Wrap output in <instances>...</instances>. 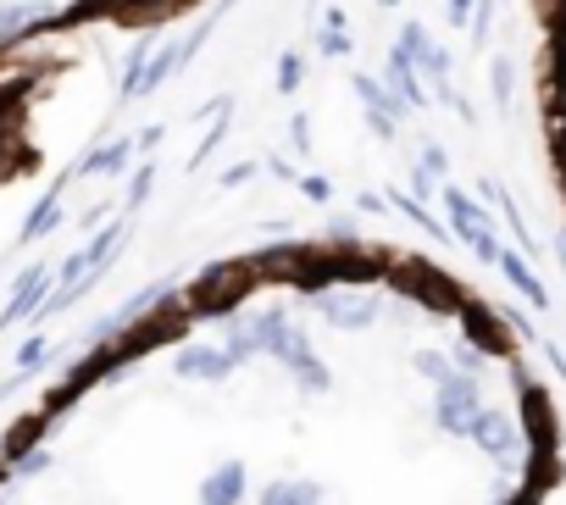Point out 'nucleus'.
Masks as SVG:
<instances>
[{
    "mask_svg": "<svg viewBox=\"0 0 566 505\" xmlns=\"http://www.w3.org/2000/svg\"><path fill=\"white\" fill-rule=\"evenodd\" d=\"M356 101H361V112H384V117H406V106L384 90V78H373V73H356Z\"/></svg>",
    "mask_w": 566,
    "mask_h": 505,
    "instance_id": "nucleus-19",
    "label": "nucleus"
},
{
    "mask_svg": "<svg viewBox=\"0 0 566 505\" xmlns=\"http://www.w3.org/2000/svg\"><path fill=\"white\" fill-rule=\"evenodd\" d=\"M301 78H306V56L301 51H283L277 56V95H301Z\"/></svg>",
    "mask_w": 566,
    "mask_h": 505,
    "instance_id": "nucleus-21",
    "label": "nucleus"
},
{
    "mask_svg": "<svg viewBox=\"0 0 566 505\" xmlns=\"http://www.w3.org/2000/svg\"><path fill=\"white\" fill-rule=\"evenodd\" d=\"M123 239H128V217H123V222H106V228H101V233H95V239L78 250L84 267H90V278H101V273H106V262L123 250Z\"/></svg>",
    "mask_w": 566,
    "mask_h": 505,
    "instance_id": "nucleus-16",
    "label": "nucleus"
},
{
    "mask_svg": "<svg viewBox=\"0 0 566 505\" xmlns=\"http://www.w3.org/2000/svg\"><path fill=\"white\" fill-rule=\"evenodd\" d=\"M150 189H156V167H150V161H139V167L128 172V189H123V217H128V211H139V206L150 200Z\"/></svg>",
    "mask_w": 566,
    "mask_h": 505,
    "instance_id": "nucleus-20",
    "label": "nucleus"
},
{
    "mask_svg": "<svg viewBox=\"0 0 566 505\" xmlns=\"http://www.w3.org/2000/svg\"><path fill=\"white\" fill-rule=\"evenodd\" d=\"M290 145H295V150H306V145H312V117H306V112H295V117H290Z\"/></svg>",
    "mask_w": 566,
    "mask_h": 505,
    "instance_id": "nucleus-30",
    "label": "nucleus"
},
{
    "mask_svg": "<svg viewBox=\"0 0 566 505\" xmlns=\"http://www.w3.org/2000/svg\"><path fill=\"white\" fill-rule=\"evenodd\" d=\"M295 183H301V194H306V200H317V206H323V200H334V183H328L323 172H301Z\"/></svg>",
    "mask_w": 566,
    "mask_h": 505,
    "instance_id": "nucleus-26",
    "label": "nucleus"
},
{
    "mask_svg": "<svg viewBox=\"0 0 566 505\" xmlns=\"http://www.w3.org/2000/svg\"><path fill=\"white\" fill-rule=\"evenodd\" d=\"M472 7H478V0H444V18H450V23H467Z\"/></svg>",
    "mask_w": 566,
    "mask_h": 505,
    "instance_id": "nucleus-32",
    "label": "nucleus"
},
{
    "mask_svg": "<svg viewBox=\"0 0 566 505\" xmlns=\"http://www.w3.org/2000/svg\"><path fill=\"white\" fill-rule=\"evenodd\" d=\"M367 128H373L378 139H395V134H400V123H395V117H384V112H367Z\"/></svg>",
    "mask_w": 566,
    "mask_h": 505,
    "instance_id": "nucleus-31",
    "label": "nucleus"
},
{
    "mask_svg": "<svg viewBox=\"0 0 566 505\" xmlns=\"http://www.w3.org/2000/svg\"><path fill=\"white\" fill-rule=\"evenodd\" d=\"M45 361H51V339H45V334L23 339V350H18V372H40Z\"/></svg>",
    "mask_w": 566,
    "mask_h": 505,
    "instance_id": "nucleus-22",
    "label": "nucleus"
},
{
    "mask_svg": "<svg viewBox=\"0 0 566 505\" xmlns=\"http://www.w3.org/2000/svg\"><path fill=\"white\" fill-rule=\"evenodd\" d=\"M450 367H455V372H467V378H478V372H483V350H478V339H467V345H455V356H450Z\"/></svg>",
    "mask_w": 566,
    "mask_h": 505,
    "instance_id": "nucleus-25",
    "label": "nucleus"
},
{
    "mask_svg": "<svg viewBox=\"0 0 566 505\" xmlns=\"http://www.w3.org/2000/svg\"><path fill=\"white\" fill-rule=\"evenodd\" d=\"M478 411H483V389H478V378L450 372L444 383H433V422H439V433L467 439L472 422H478Z\"/></svg>",
    "mask_w": 566,
    "mask_h": 505,
    "instance_id": "nucleus-2",
    "label": "nucleus"
},
{
    "mask_svg": "<svg viewBox=\"0 0 566 505\" xmlns=\"http://www.w3.org/2000/svg\"><path fill=\"white\" fill-rule=\"evenodd\" d=\"M51 18H56L51 0H7V7H0V45L23 40L34 23H51Z\"/></svg>",
    "mask_w": 566,
    "mask_h": 505,
    "instance_id": "nucleus-13",
    "label": "nucleus"
},
{
    "mask_svg": "<svg viewBox=\"0 0 566 505\" xmlns=\"http://www.w3.org/2000/svg\"><path fill=\"white\" fill-rule=\"evenodd\" d=\"M317 51H323V56H350V51H356V40H350V18H345L339 7H328V12H323Z\"/></svg>",
    "mask_w": 566,
    "mask_h": 505,
    "instance_id": "nucleus-17",
    "label": "nucleus"
},
{
    "mask_svg": "<svg viewBox=\"0 0 566 505\" xmlns=\"http://www.w3.org/2000/svg\"><path fill=\"white\" fill-rule=\"evenodd\" d=\"M128 7H150V0H128Z\"/></svg>",
    "mask_w": 566,
    "mask_h": 505,
    "instance_id": "nucleus-35",
    "label": "nucleus"
},
{
    "mask_svg": "<svg viewBox=\"0 0 566 505\" xmlns=\"http://www.w3.org/2000/svg\"><path fill=\"white\" fill-rule=\"evenodd\" d=\"M489 78H494V101H505V95H511V84H516V67H511V62H505V56H500V62H494V73H489Z\"/></svg>",
    "mask_w": 566,
    "mask_h": 505,
    "instance_id": "nucleus-29",
    "label": "nucleus"
},
{
    "mask_svg": "<svg viewBox=\"0 0 566 505\" xmlns=\"http://www.w3.org/2000/svg\"><path fill=\"white\" fill-rule=\"evenodd\" d=\"M378 7H384V12H395V7H400V0H378Z\"/></svg>",
    "mask_w": 566,
    "mask_h": 505,
    "instance_id": "nucleus-34",
    "label": "nucleus"
},
{
    "mask_svg": "<svg viewBox=\"0 0 566 505\" xmlns=\"http://www.w3.org/2000/svg\"><path fill=\"white\" fill-rule=\"evenodd\" d=\"M56 295V273L51 267H23L18 284H12V301L0 312V328H18V323H34L45 312V301Z\"/></svg>",
    "mask_w": 566,
    "mask_h": 505,
    "instance_id": "nucleus-5",
    "label": "nucleus"
},
{
    "mask_svg": "<svg viewBox=\"0 0 566 505\" xmlns=\"http://www.w3.org/2000/svg\"><path fill=\"white\" fill-rule=\"evenodd\" d=\"M7 466H12L18 477H40V472L51 466V450H40V444H34V450H18V455H12Z\"/></svg>",
    "mask_w": 566,
    "mask_h": 505,
    "instance_id": "nucleus-24",
    "label": "nucleus"
},
{
    "mask_svg": "<svg viewBox=\"0 0 566 505\" xmlns=\"http://www.w3.org/2000/svg\"><path fill=\"white\" fill-rule=\"evenodd\" d=\"M150 51H156V34H139L123 56V73H117V101H145V67H150Z\"/></svg>",
    "mask_w": 566,
    "mask_h": 505,
    "instance_id": "nucleus-14",
    "label": "nucleus"
},
{
    "mask_svg": "<svg viewBox=\"0 0 566 505\" xmlns=\"http://www.w3.org/2000/svg\"><path fill=\"white\" fill-rule=\"evenodd\" d=\"M255 172H261V156H255V161H233V167H228L217 183H222V189H239V183H250Z\"/></svg>",
    "mask_w": 566,
    "mask_h": 505,
    "instance_id": "nucleus-28",
    "label": "nucleus"
},
{
    "mask_svg": "<svg viewBox=\"0 0 566 505\" xmlns=\"http://www.w3.org/2000/svg\"><path fill=\"white\" fill-rule=\"evenodd\" d=\"M323 505H328V499H323Z\"/></svg>",
    "mask_w": 566,
    "mask_h": 505,
    "instance_id": "nucleus-36",
    "label": "nucleus"
},
{
    "mask_svg": "<svg viewBox=\"0 0 566 505\" xmlns=\"http://www.w3.org/2000/svg\"><path fill=\"white\" fill-rule=\"evenodd\" d=\"M467 439H472L489 461H500V466H511V461H516V450H522V444H516V422H511L500 406H483Z\"/></svg>",
    "mask_w": 566,
    "mask_h": 505,
    "instance_id": "nucleus-8",
    "label": "nucleus"
},
{
    "mask_svg": "<svg viewBox=\"0 0 566 505\" xmlns=\"http://www.w3.org/2000/svg\"><path fill=\"white\" fill-rule=\"evenodd\" d=\"M62 217H67V183H51V189L29 206V217H23V228H18V244H34V239L56 233Z\"/></svg>",
    "mask_w": 566,
    "mask_h": 505,
    "instance_id": "nucleus-11",
    "label": "nucleus"
},
{
    "mask_svg": "<svg viewBox=\"0 0 566 505\" xmlns=\"http://www.w3.org/2000/svg\"><path fill=\"white\" fill-rule=\"evenodd\" d=\"M395 45L411 56V67L422 73V84H439V101H444V106H461V101H455V90H450V51H444L422 23H406Z\"/></svg>",
    "mask_w": 566,
    "mask_h": 505,
    "instance_id": "nucleus-3",
    "label": "nucleus"
},
{
    "mask_svg": "<svg viewBox=\"0 0 566 505\" xmlns=\"http://www.w3.org/2000/svg\"><path fill=\"white\" fill-rule=\"evenodd\" d=\"M266 361H277L283 372H290V378L306 389V394H328V389H334V372H328V361L317 356L312 334H306V328H295V323L283 328V339L272 345V356H266Z\"/></svg>",
    "mask_w": 566,
    "mask_h": 505,
    "instance_id": "nucleus-1",
    "label": "nucleus"
},
{
    "mask_svg": "<svg viewBox=\"0 0 566 505\" xmlns=\"http://www.w3.org/2000/svg\"><path fill=\"white\" fill-rule=\"evenodd\" d=\"M250 499V466L244 461H222L200 477V505H244Z\"/></svg>",
    "mask_w": 566,
    "mask_h": 505,
    "instance_id": "nucleus-10",
    "label": "nucleus"
},
{
    "mask_svg": "<svg viewBox=\"0 0 566 505\" xmlns=\"http://www.w3.org/2000/svg\"><path fill=\"white\" fill-rule=\"evenodd\" d=\"M384 90H389L406 112H422V106L433 101V95H428V84H422V73L411 67V56H406L400 45H395V51H389V62H384Z\"/></svg>",
    "mask_w": 566,
    "mask_h": 505,
    "instance_id": "nucleus-9",
    "label": "nucleus"
},
{
    "mask_svg": "<svg viewBox=\"0 0 566 505\" xmlns=\"http://www.w3.org/2000/svg\"><path fill=\"white\" fill-rule=\"evenodd\" d=\"M494 267H500V273L511 278V290H516V295H527L533 306H549V295H544V284H538V278L527 273V262H522V256H511V250H500V256H494Z\"/></svg>",
    "mask_w": 566,
    "mask_h": 505,
    "instance_id": "nucleus-18",
    "label": "nucleus"
},
{
    "mask_svg": "<svg viewBox=\"0 0 566 505\" xmlns=\"http://www.w3.org/2000/svg\"><path fill=\"white\" fill-rule=\"evenodd\" d=\"M444 206H450V222H455V233L467 239V250H472L478 262H489V267H494V256H500V239H494L489 211H483L478 200H467L461 189H444Z\"/></svg>",
    "mask_w": 566,
    "mask_h": 505,
    "instance_id": "nucleus-4",
    "label": "nucleus"
},
{
    "mask_svg": "<svg viewBox=\"0 0 566 505\" xmlns=\"http://www.w3.org/2000/svg\"><path fill=\"white\" fill-rule=\"evenodd\" d=\"M161 139H167V128H161V123H150L145 134H134V145H139V150H156Z\"/></svg>",
    "mask_w": 566,
    "mask_h": 505,
    "instance_id": "nucleus-33",
    "label": "nucleus"
},
{
    "mask_svg": "<svg viewBox=\"0 0 566 505\" xmlns=\"http://www.w3.org/2000/svg\"><path fill=\"white\" fill-rule=\"evenodd\" d=\"M312 301H317L323 323H328V328H339V334H361V328H373V317H378V301H373V295H345V290H312Z\"/></svg>",
    "mask_w": 566,
    "mask_h": 505,
    "instance_id": "nucleus-7",
    "label": "nucleus"
},
{
    "mask_svg": "<svg viewBox=\"0 0 566 505\" xmlns=\"http://www.w3.org/2000/svg\"><path fill=\"white\" fill-rule=\"evenodd\" d=\"M411 367H417V372H422V378H428V383H444V378H450V372H455V367H450V356H444V350H417V361H411Z\"/></svg>",
    "mask_w": 566,
    "mask_h": 505,
    "instance_id": "nucleus-23",
    "label": "nucleus"
},
{
    "mask_svg": "<svg viewBox=\"0 0 566 505\" xmlns=\"http://www.w3.org/2000/svg\"><path fill=\"white\" fill-rule=\"evenodd\" d=\"M428 178H444L450 172V156H444V145H422V161H417Z\"/></svg>",
    "mask_w": 566,
    "mask_h": 505,
    "instance_id": "nucleus-27",
    "label": "nucleus"
},
{
    "mask_svg": "<svg viewBox=\"0 0 566 505\" xmlns=\"http://www.w3.org/2000/svg\"><path fill=\"white\" fill-rule=\"evenodd\" d=\"M255 505H323V483L317 477H277L261 488Z\"/></svg>",
    "mask_w": 566,
    "mask_h": 505,
    "instance_id": "nucleus-15",
    "label": "nucleus"
},
{
    "mask_svg": "<svg viewBox=\"0 0 566 505\" xmlns=\"http://www.w3.org/2000/svg\"><path fill=\"white\" fill-rule=\"evenodd\" d=\"M134 156H139L134 134H117V139L95 145L90 156H78V172H84V178H117V172H128V167H134Z\"/></svg>",
    "mask_w": 566,
    "mask_h": 505,
    "instance_id": "nucleus-12",
    "label": "nucleus"
},
{
    "mask_svg": "<svg viewBox=\"0 0 566 505\" xmlns=\"http://www.w3.org/2000/svg\"><path fill=\"white\" fill-rule=\"evenodd\" d=\"M233 372H239V361L222 345H178L172 350V378H184V383H222Z\"/></svg>",
    "mask_w": 566,
    "mask_h": 505,
    "instance_id": "nucleus-6",
    "label": "nucleus"
}]
</instances>
